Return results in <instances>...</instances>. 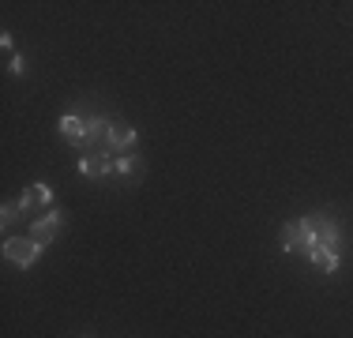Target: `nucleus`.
Segmentation results:
<instances>
[{"instance_id":"1","label":"nucleus","mask_w":353,"mask_h":338,"mask_svg":"<svg viewBox=\"0 0 353 338\" xmlns=\"http://www.w3.org/2000/svg\"><path fill=\"white\" fill-rule=\"evenodd\" d=\"M301 226H305L308 237H312V248H334V252H339L342 233H339V226H334V218H327V215H305V218H301Z\"/></svg>"},{"instance_id":"2","label":"nucleus","mask_w":353,"mask_h":338,"mask_svg":"<svg viewBox=\"0 0 353 338\" xmlns=\"http://www.w3.org/2000/svg\"><path fill=\"white\" fill-rule=\"evenodd\" d=\"M64 233V210H41V218H30V237L46 248V244H53L57 237Z\"/></svg>"},{"instance_id":"3","label":"nucleus","mask_w":353,"mask_h":338,"mask_svg":"<svg viewBox=\"0 0 353 338\" xmlns=\"http://www.w3.org/2000/svg\"><path fill=\"white\" fill-rule=\"evenodd\" d=\"M38 252H41V244L30 233L27 237H8V241H4V259H8V264H15V267H34Z\"/></svg>"},{"instance_id":"4","label":"nucleus","mask_w":353,"mask_h":338,"mask_svg":"<svg viewBox=\"0 0 353 338\" xmlns=\"http://www.w3.org/2000/svg\"><path fill=\"white\" fill-rule=\"evenodd\" d=\"M113 169H117L113 150H83V158H79L83 177H105V173H113Z\"/></svg>"},{"instance_id":"5","label":"nucleus","mask_w":353,"mask_h":338,"mask_svg":"<svg viewBox=\"0 0 353 338\" xmlns=\"http://www.w3.org/2000/svg\"><path fill=\"white\" fill-rule=\"evenodd\" d=\"M282 252H301V256H308L312 252V237L305 233V226L297 222H285L282 226Z\"/></svg>"},{"instance_id":"6","label":"nucleus","mask_w":353,"mask_h":338,"mask_svg":"<svg viewBox=\"0 0 353 338\" xmlns=\"http://www.w3.org/2000/svg\"><path fill=\"white\" fill-rule=\"evenodd\" d=\"M109 128H113V121H105V117H90L83 150H109Z\"/></svg>"},{"instance_id":"7","label":"nucleus","mask_w":353,"mask_h":338,"mask_svg":"<svg viewBox=\"0 0 353 338\" xmlns=\"http://www.w3.org/2000/svg\"><path fill=\"white\" fill-rule=\"evenodd\" d=\"M49 203H53V192H49V184H30V188L19 196L23 215H30V210H38V207H49Z\"/></svg>"},{"instance_id":"8","label":"nucleus","mask_w":353,"mask_h":338,"mask_svg":"<svg viewBox=\"0 0 353 338\" xmlns=\"http://www.w3.org/2000/svg\"><path fill=\"white\" fill-rule=\"evenodd\" d=\"M61 135L68 143H75V147H83V143H87V121H83V117H61Z\"/></svg>"},{"instance_id":"9","label":"nucleus","mask_w":353,"mask_h":338,"mask_svg":"<svg viewBox=\"0 0 353 338\" xmlns=\"http://www.w3.org/2000/svg\"><path fill=\"white\" fill-rule=\"evenodd\" d=\"M132 143H136V128L124 121H117L113 128H109V150H128Z\"/></svg>"},{"instance_id":"10","label":"nucleus","mask_w":353,"mask_h":338,"mask_svg":"<svg viewBox=\"0 0 353 338\" xmlns=\"http://www.w3.org/2000/svg\"><path fill=\"white\" fill-rule=\"evenodd\" d=\"M308 259H312V267H319L323 275H334V270H339V252L334 248H312Z\"/></svg>"},{"instance_id":"11","label":"nucleus","mask_w":353,"mask_h":338,"mask_svg":"<svg viewBox=\"0 0 353 338\" xmlns=\"http://www.w3.org/2000/svg\"><path fill=\"white\" fill-rule=\"evenodd\" d=\"M19 218H23L19 199H8V203H4V210H0V222H4V226H12V222H19Z\"/></svg>"},{"instance_id":"12","label":"nucleus","mask_w":353,"mask_h":338,"mask_svg":"<svg viewBox=\"0 0 353 338\" xmlns=\"http://www.w3.org/2000/svg\"><path fill=\"white\" fill-rule=\"evenodd\" d=\"M139 169H143V162L136 155H121V158H117V173H139Z\"/></svg>"}]
</instances>
